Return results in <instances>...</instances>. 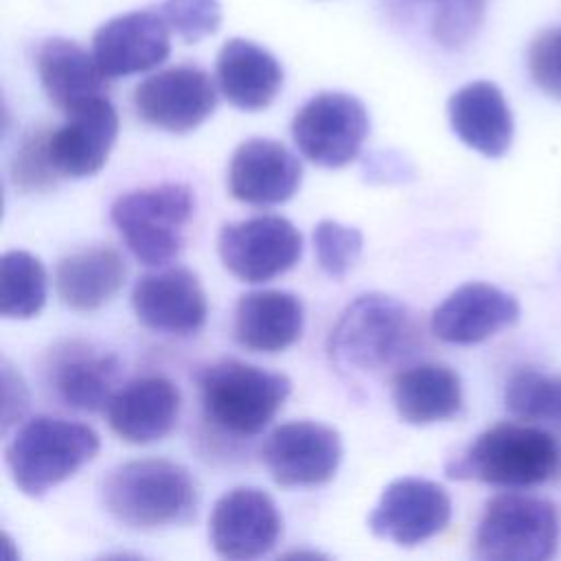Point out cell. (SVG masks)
<instances>
[{"label": "cell", "instance_id": "obj_31", "mask_svg": "<svg viewBox=\"0 0 561 561\" xmlns=\"http://www.w3.org/2000/svg\"><path fill=\"white\" fill-rule=\"evenodd\" d=\"M158 11L171 33L186 44H197L215 35L221 24L219 0H162Z\"/></svg>", "mask_w": 561, "mask_h": 561}, {"label": "cell", "instance_id": "obj_29", "mask_svg": "<svg viewBox=\"0 0 561 561\" xmlns=\"http://www.w3.org/2000/svg\"><path fill=\"white\" fill-rule=\"evenodd\" d=\"M504 403L522 421L561 425V375L519 370L506 383Z\"/></svg>", "mask_w": 561, "mask_h": 561}, {"label": "cell", "instance_id": "obj_9", "mask_svg": "<svg viewBox=\"0 0 561 561\" xmlns=\"http://www.w3.org/2000/svg\"><path fill=\"white\" fill-rule=\"evenodd\" d=\"M217 252L232 276L256 285L285 274L298 263L302 237L280 215H256L221 226Z\"/></svg>", "mask_w": 561, "mask_h": 561}, {"label": "cell", "instance_id": "obj_5", "mask_svg": "<svg viewBox=\"0 0 561 561\" xmlns=\"http://www.w3.org/2000/svg\"><path fill=\"white\" fill-rule=\"evenodd\" d=\"M99 434L77 421L33 416L18 427L4 449L13 484L28 497H42L96 458Z\"/></svg>", "mask_w": 561, "mask_h": 561}, {"label": "cell", "instance_id": "obj_6", "mask_svg": "<svg viewBox=\"0 0 561 561\" xmlns=\"http://www.w3.org/2000/svg\"><path fill=\"white\" fill-rule=\"evenodd\" d=\"M193 210V188L164 182L118 195L112 202L110 219L142 265L162 267L180 256Z\"/></svg>", "mask_w": 561, "mask_h": 561}, {"label": "cell", "instance_id": "obj_27", "mask_svg": "<svg viewBox=\"0 0 561 561\" xmlns=\"http://www.w3.org/2000/svg\"><path fill=\"white\" fill-rule=\"evenodd\" d=\"M489 0H386L394 18L425 13L432 39L445 50L465 48L480 31Z\"/></svg>", "mask_w": 561, "mask_h": 561}, {"label": "cell", "instance_id": "obj_26", "mask_svg": "<svg viewBox=\"0 0 561 561\" xmlns=\"http://www.w3.org/2000/svg\"><path fill=\"white\" fill-rule=\"evenodd\" d=\"M392 403L408 425L449 421L462 410V381L445 364H416L394 377Z\"/></svg>", "mask_w": 561, "mask_h": 561}, {"label": "cell", "instance_id": "obj_11", "mask_svg": "<svg viewBox=\"0 0 561 561\" xmlns=\"http://www.w3.org/2000/svg\"><path fill=\"white\" fill-rule=\"evenodd\" d=\"M136 114L151 127L188 134L217 107V85L197 66H171L142 79L134 90Z\"/></svg>", "mask_w": 561, "mask_h": 561}, {"label": "cell", "instance_id": "obj_24", "mask_svg": "<svg viewBox=\"0 0 561 561\" xmlns=\"http://www.w3.org/2000/svg\"><path fill=\"white\" fill-rule=\"evenodd\" d=\"M127 276L125 259L110 245H90L59 259L55 289L72 311H96L123 287Z\"/></svg>", "mask_w": 561, "mask_h": 561}, {"label": "cell", "instance_id": "obj_8", "mask_svg": "<svg viewBox=\"0 0 561 561\" xmlns=\"http://www.w3.org/2000/svg\"><path fill=\"white\" fill-rule=\"evenodd\" d=\"M368 129L370 121L364 103L348 92H320L291 121V138L300 153L324 169L353 162Z\"/></svg>", "mask_w": 561, "mask_h": 561}, {"label": "cell", "instance_id": "obj_23", "mask_svg": "<svg viewBox=\"0 0 561 561\" xmlns=\"http://www.w3.org/2000/svg\"><path fill=\"white\" fill-rule=\"evenodd\" d=\"M302 300L285 289H256L234 307V340L254 353H280L302 335Z\"/></svg>", "mask_w": 561, "mask_h": 561}, {"label": "cell", "instance_id": "obj_7", "mask_svg": "<svg viewBox=\"0 0 561 561\" xmlns=\"http://www.w3.org/2000/svg\"><path fill=\"white\" fill-rule=\"evenodd\" d=\"M559 533V515L548 500L502 493L484 506L473 554L484 561H546L557 550Z\"/></svg>", "mask_w": 561, "mask_h": 561}, {"label": "cell", "instance_id": "obj_32", "mask_svg": "<svg viewBox=\"0 0 561 561\" xmlns=\"http://www.w3.org/2000/svg\"><path fill=\"white\" fill-rule=\"evenodd\" d=\"M11 178L20 191H44L59 180L48 156V131H31L11 160Z\"/></svg>", "mask_w": 561, "mask_h": 561}, {"label": "cell", "instance_id": "obj_1", "mask_svg": "<svg viewBox=\"0 0 561 561\" xmlns=\"http://www.w3.org/2000/svg\"><path fill=\"white\" fill-rule=\"evenodd\" d=\"M454 480H478L500 489H530L561 476V438L530 421L497 423L447 462Z\"/></svg>", "mask_w": 561, "mask_h": 561}, {"label": "cell", "instance_id": "obj_10", "mask_svg": "<svg viewBox=\"0 0 561 561\" xmlns=\"http://www.w3.org/2000/svg\"><path fill=\"white\" fill-rule=\"evenodd\" d=\"M342 438L318 421H289L270 432L261 460L278 486H320L335 478L342 462Z\"/></svg>", "mask_w": 561, "mask_h": 561}, {"label": "cell", "instance_id": "obj_4", "mask_svg": "<svg viewBox=\"0 0 561 561\" xmlns=\"http://www.w3.org/2000/svg\"><path fill=\"white\" fill-rule=\"evenodd\" d=\"M419 344L414 313L397 298L370 291L344 307L329 333V357L340 368L379 370L408 357Z\"/></svg>", "mask_w": 561, "mask_h": 561}, {"label": "cell", "instance_id": "obj_35", "mask_svg": "<svg viewBox=\"0 0 561 561\" xmlns=\"http://www.w3.org/2000/svg\"><path fill=\"white\" fill-rule=\"evenodd\" d=\"M364 173L370 182H401L405 175H412V167L405 158L394 156L392 151H377L366 156Z\"/></svg>", "mask_w": 561, "mask_h": 561}, {"label": "cell", "instance_id": "obj_25", "mask_svg": "<svg viewBox=\"0 0 561 561\" xmlns=\"http://www.w3.org/2000/svg\"><path fill=\"white\" fill-rule=\"evenodd\" d=\"M37 75L46 96L59 110L105 94L107 75L101 70L94 53L66 37H48L37 48Z\"/></svg>", "mask_w": 561, "mask_h": 561}, {"label": "cell", "instance_id": "obj_14", "mask_svg": "<svg viewBox=\"0 0 561 561\" xmlns=\"http://www.w3.org/2000/svg\"><path fill=\"white\" fill-rule=\"evenodd\" d=\"M131 307L142 327L164 335H193L208 316L197 274L182 265H162L142 274L131 289Z\"/></svg>", "mask_w": 561, "mask_h": 561}, {"label": "cell", "instance_id": "obj_34", "mask_svg": "<svg viewBox=\"0 0 561 561\" xmlns=\"http://www.w3.org/2000/svg\"><path fill=\"white\" fill-rule=\"evenodd\" d=\"M28 408V390L13 366L2 359V432L18 423Z\"/></svg>", "mask_w": 561, "mask_h": 561}, {"label": "cell", "instance_id": "obj_30", "mask_svg": "<svg viewBox=\"0 0 561 561\" xmlns=\"http://www.w3.org/2000/svg\"><path fill=\"white\" fill-rule=\"evenodd\" d=\"M364 248V234L355 226L322 219L313 228V250L320 270L329 278H344L357 263Z\"/></svg>", "mask_w": 561, "mask_h": 561}, {"label": "cell", "instance_id": "obj_17", "mask_svg": "<svg viewBox=\"0 0 561 561\" xmlns=\"http://www.w3.org/2000/svg\"><path fill=\"white\" fill-rule=\"evenodd\" d=\"M121 362L83 340L55 344L46 359V381L55 397L79 412H101L118 390Z\"/></svg>", "mask_w": 561, "mask_h": 561}, {"label": "cell", "instance_id": "obj_21", "mask_svg": "<svg viewBox=\"0 0 561 561\" xmlns=\"http://www.w3.org/2000/svg\"><path fill=\"white\" fill-rule=\"evenodd\" d=\"M451 131L484 158H502L515 136V121L504 92L493 81H471L447 101Z\"/></svg>", "mask_w": 561, "mask_h": 561}, {"label": "cell", "instance_id": "obj_15", "mask_svg": "<svg viewBox=\"0 0 561 561\" xmlns=\"http://www.w3.org/2000/svg\"><path fill=\"white\" fill-rule=\"evenodd\" d=\"M118 136V114L101 94L66 112V121L48 131V156L59 178L83 180L99 173Z\"/></svg>", "mask_w": 561, "mask_h": 561}, {"label": "cell", "instance_id": "obj_22", "mask_svg": "<svg viewBox=\"0 0 561 561\" xmlns=\"http://www.w3.org/2000/svg\"><path fill=\"white\" fill-rule=\"evenodd\" d=\"M215 75L224 99L243 112L270 107L283 88L280 61L245 37H232L219 48Z\"/></svg>", "mask_w": 561, "mask_h": 561}, {"label": "cell", "instance_id": "obj_2", "mask_svg": "<svg viewBox=\"0 0 561 561\" xmlns=\"http://www.w3.org/2000/svg\"><path fill=\"white\" fill-rule=\"evenodd\" d=\"M105 511L123 526L153 530L188 524L199 504L191 471L167 458H140L114 467L101 482Z\"/></svg>", "mask_w": 561, "mask_h": 561}, {"label": "cell", "instance_id": "obj_3", "mask_svg": "<svg viewBox=\"0 0 561 561\" xmlns=\"http://www.w3.org/2000/svg\"><path fill=\"white\" fill-rule=\"evenodd\" d=\"M197 390L204 419L213 427L250 438L274 421L291 394V381L254 364L219 359L199 370Z\"/></svg>", "mask_w": 561, "mask_h": 561}, {"label": "cell", "instance_id": "obj_16", "mask_svg": "<svg viewBox=\"0 0 561 561\" xmlns=\"http://www.w3.org/2000/svg\"><path fill=\"white\" fill-rule=\"evenodd\" d=\"M171 28L158 9H138L103 22L92 35V53L107 79L147 72L171 53Z\"/></svg>", "mask_w": 561, "mask_h": 561}, {"label": "cell", "instance_id": "obj_28", "mask_svg": "<svg viewBox=\"0 0 561 561\" xmlns=\"http://www.w3.org/2000/svg\"><path fill=\"white\" fill-rule=\"evenodd\" d=\"M48 278L44 263L26 250H9L0 259V313L28 320L46 305Z\"/></svg>", "mask_w": 561, "mask_h": 561}, {"label": "cell", "instance_id": "obj_19", "mask_svg": "<svg viewBox=\"0 0 561 561\" xmlns=\"http://www.w3.org/2000/svg\"><path fill=\"white\" fill-rule=\"evenodd\" d=\"M302 182L300 160L278 140L248 138L228 164V191L250 206H278L291 199Z\"/></svg>", "mask_w": 561, "mask_h": 561}, {"label": "cell", "instance_id": "obj_18", "mask_svg": "<svg viewBox=\"0 0 561 561\" xmlns=\"http://www.w3.org/2000/svg\"><path fill=\"white\" fill-rule=\"evenodd\" d=\"M519 320L513 294L482 280L456 287L430 318L432 333L447 344H480Z\"/></svg>", "mask_w": 561, "mask_h": 561}, {"label": "cell", "instance_id": "obj_12", "mask_svg": "<svg viewBox=\"0 0 561 561\" xmlns=\"http://www.w3.org/2000/svg\"><path fill=\"white\" fill-rule=\"evenodd\" d=\"M451 519V497L443 484L427 478L392 480L368 515L375 537L397 546H419L447 528Z\"/></svg>", "mask_w": 561, "mask_h": 561}, {"label": "cell", "instance_id": "obj_13", "mask_svg": "<svg viewBox=\"0 0 561 561\" xmlns=\"http://www.w3.org/2000/svg\"><path fill=\"white\" fill-rule=\"evenodd\" d=\"M283 530L276 502L256 486H237L224 493L210 513L208 537L213 550L232 561L267 554Z\"/></svg>", "mask_w": 561, "mask_h": 561}, {"label": "cell", "instance_id": "obj_33", "mask_svg": "<svg viewBox=\"0 0 561 561\" xmlns=\"http://www.w3.org/2000/svg\"><path fill=\"white\" fill-rule=\"evenodd\" d=\"M526 66L533 83L561 101V26L541 31L528 46Z\"/></svg>", "mask_w": 561, "mask_h": 561}, {"label": "cell", "instance_id": "obj_20", "mask_svg": "<svg viewBox=\"0 0 561 561\" xmlns=\"http://www.w3.org/2000/svg\"><path fill=\"white\" fill-rule=\"evenodd\" d=\"M182 397L164 375H145L121 386L105 414L110 430L125 443L149 445L167 438L178 425Z\"/></svg>", "mask_w": 561, "mask_h": 561}]
</instances>
